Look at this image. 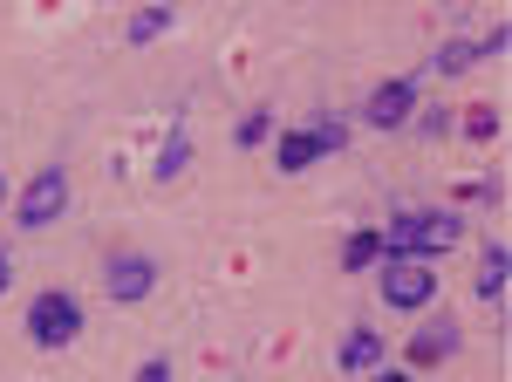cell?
Listing matches in <instances>:
<instances>
[{
  "mask_svg": "<svg viewBox=\"0 0 512 382\" xmlns=\"http://www.w3.org/2000/svg\"><path fill=\"white\" fill-rule=\"evenodd\" d=\"M376 232H383V260H431L465 232V219L458 212H396L390 226Z\"/></svg>",
  "mask_w": 512,
  "mask_h": 382,
  "instance_id": "6da1fadb",
  "label": "cell"
},
{
  "mask_svg": "<svg viewBox=\"0 0 512 382\" xmlns=\"http://www.w3.org/2000/svg\"><path fill=\"white\" fill-rule=\"evenodd\" d=\"M21 335L35 348H69L82 335V301L62 294V287H41L35 301H28V314H21Z\"/></svg>",
  "mask_w": 512,
  "mask_h": 382,
  "instance_id": "7a4b0ae2",
  "label": "cell"
},
{
  "mask_svg": "<svg viewBox=\"0 0 512 382\" xmlns=\"http://www.w3.org/2000/svg\"><path fill=\"white\" fill-rule=\"evenodd\" d=\"M62 212H69V171H62V164H41L35 178H28V191H21V205H14V226L48 232Z\"/></svg>",
  "mask_w": 512,
  "mask_h": 382,
  "instance_id": "3957f363",
  "label": "cell"
},
{
  "mask_svg": "<svg viewBox=\"0 0 512 382\" xmlns=\"http://www.w3.org/2000/svg\"><path fill=\"white\" fill-rule=\"evenodd\" d=\"M383 307H403V314H417V307L437 301V267L431 260H383Z\"/></svg>",
  "mask_w": 512,
  "mask_h": 382,
  "instance_id": "277c9868",
  "label": "cell"
},
{
  "mask_svg": "<svg viewBox=\"0 0 512 382\" xmlns=\"http://www.w3.org/2000/svg\"><path fill=\"white\" fill-rule=\"evenodd\" d=\"M151 287H158V260H151V253L123 246V253L103 260V294H110V301L137 307V301H151Z\"/></svg>",
  "mask_w": 512,
  "mask_h": 382,
  "instance_id": "5b68a950",
  "label": "cell"
},
{
  "mask_svg": "<svg viewBox=\"0 0 512 382\" xmlns=\"http://www.w3.org/2000/svg\"><path fill=\"white\" fill-rule=\"evenodd\" d=\"M417 110H424V103H417V76H390L383 89H369L362 123H369V130H403Z\"/></svg>",
  "mask_w": 512,
  "mask_h": 382,
  "instance_id": "8992f818",
  "label": "cell"
},
{
  "mask_svg": "<svg viewBox=\"0 0 512 382\" xmlns=\"http://www.w3.org/2000/svg\"><path fill=\"white\" fill-rule=\"evenodd\" d=\"M478 301L485 307H499L506 301V287H512V253H506V239H492V246H485V260H478Z\"/></svg>",
  "mask_w": 512,
  "mask_h": 382,
  "instance_id": "52a82bcc",
  "label": "cell"
},
{
  "mask_svg": "<svg viewBox=\"0 0 512 382\" xmlns=\"http://www.w3.org/2000/svg\"><path fill=\"white\" fill-rule=\"evenodd\" d=\"M335 362H342L349 376L383 369V335H376V328H349V335H342V348H335Z\"/></svg>",
  "mask_w": 512,
  "mask_h": 382,
  "instance_id": "ba28073f",
  "label": "cell"
},
{
  "mask_svg": "<svg viewBox=\"0 0 512 382\" xmlns=\"http://www.w3.org/2000/svg\"><path fill=\"white\" fill-rule=\"evenodd\" d=\"M444 355H458V321H451V314L424 321L417 342H410V362H444Z\"/></svg>",
  "mask_w": 512,
  "mask_h": 382,
  "instance_id": "9c48e42d",
  "label": "cell"
},
{
  "mask_svg": "<svg viewBox=\"0 0 512 382\" xmlns=\"http://www.w3.org/2000/svg\"><path fill=\"white\" fill-rule=\"evenodd\" d=\"M171 28H178V7H164V0H151V7H137V14H130V28H123V41H130V48H151V41H158V35H171Z\"/></svg>",
  "mask_w": 512,
  "mask_h": 382,
  "instance_id": "30bf717a",
  "label": "cell"
},
{
  "mask_svg": "<svg viewBox=\"0 0 512 382\" xmlns=\"http://www.w3.org/2000/svg\"><path fill=\"white\" fill-rule=\"evenodd\" d=\"M274 164L287 171V178H301V171H315V164H321L315 137H308V130H280V144H274Z\"/></svg>",
  "mask_w": 512,
  "mask_h": 382,
  "instance_id": "8fae6325",
  "label": "cell"
},
{
  "mask_svg": "<svg viewBox=\"0 0 512 382\" xmlns=\"http://www.w3.org/2000/svg\"><path fill=\"white\" fill-rule=\"evenodd\" d=\"M185 164H192V137H185V123H171V137L158 144V178H185Z\"/></svg>",
  "mask_w": 512,
  "mask_h": 382,
  "instance_id": "7c38bea8",
  "label": "cell"
},
{
  "mask_svg": "<svg viewBox=\"0 0 512 382\" xmlns=\"http://www.w3.org/2000/svg\"><path fill=\"white\" fill-rule=\"evenodd\" d=\"M424 69H431V76H465V69H478V41H444Z\"/></svg>",
  "mask_w": 512,
  "mask_h": 382,
  "instance_id": "4fadbf2b",
  "label": "cell"
},
{
  "mask_svg": "<svg viewBox=\"0 0 512 382\" xmlns=\"http://www.w3.org/2000/svg\"><path fill=\"white\" fill-rule=\"evenodd\" d=\"M376 260H383V232H376V226H369V232H349V239H342V267H349V273L376 267Z\"/></svg>",
  "mask_w": 512,
  "mask_h": 382,
  "instance_id": "5bb4252c",
  "label": "cell"
},
{
  "mask_svg": "<svg viewBox=\"0 0 512 382\" xmlns=\"http://www.w3.org/2000/svg\"><path fill=\"white\" fill-rule=\"evenodd\" d=\"M267 137H274V110H246V116H239V130H233L239 151H260Z\"/></svg>",
  "mask_w": 512,
  "mask_h": 382,
  "instance_id": "9a60e30c",
  "label": "cell"
},
{
  "mask_svg": "<svg viewBox=\"0 0 512 382\" xmlns=\"http://www.w3.org/2000/svg\"><path fill=\"white\" fill-rule=\"evenodd\" d=\"M499 130H506V116L492 110V103H472V110H465V137H472V144H492Z\"/></svg>",
  "mask_w": 512,
  "mask_h": 382,
  "instance_id": "2e32d148",
  "label": "cell"
},
{
  "mask_svg": "<svg viewBox=\"0 0 512 382\" xmlns=\"http://www.w3.org/2000/svg\"><path fill=\"white\" fill-rule=\"evenodd\" d=\"M308 137H315L321 157H335L342 144H349V123H342V116H321V123H308Z\"/></svg>",
  "mask_w": 512,
  "mask_h": 382,
  "instance_id": "e0dca14e",
  "label": "cell"
},
{
  "mask_svg": "<svg viewBox=\"0 0 512 382\" xmlns=\"http://www.w3.org/2000/svg\"><path fill=\"white\" fill-rule=\"evenodd\" d=\"M506 41H512V28H506V21H492V35L478 41V62H492V55H506Z\"/></svg>",
  "mask_w": 512,
  "mask_h": 382,
  "instance_id": "ac0fdd59",
  "label": "cell"
},
{
  "mask_svg": "<svg viewBox=\"0 0 512 382\" xmlns=\"http://www.w3.org/2000/svg\"><path fill=\"white\" fill-rule=\"evenodd\" d=\"M410 123H417L424 137H444V130H451V110H417V116H410Z\"/></svg>",
  "mask_w": 512,
  "mask_h": 382,
  "instance_id": "d6986e66",
  "label": "cell"
},
{
  "mask_svg": "<svg viewBox=\"0 0 512 382\" xmlns=\"http://www.w3.org/2000/svg\"><path fill=\"white\" fill-rule=\"evenodd\" d=\"M130 382H171V362H164V355H151V362H144Z\"/></svg>",
  "mask_w": 512,
  "mask_h": 382,
  "instance_id": "ffe728a7",
  "label": "cell"
},
{
  "mask_svg": "<svg viewBox=\"0 0 512 382\" xmlns=\"http://www.w3.org/2000/svg\"><path fill=\"white\" fill-rule=\"evenodd\" d=\"M369 382H417L410 369H369Z\"/></svg>",
  "mask_w": 512,
  "mask_h": 382,
  "instance_id": "44dd1931",
  "label": "cell"
},
{
  "mask_svg": "<svg viewBox=\"0 0 512 382\" xmlns=\"http://www.w3.org/2000/svg\"><path fill=\"white\" fill-rule=\"evenodd\" d=\"M7 280H14V260H7V253H0V294H7Z\"/></svg>",
  "mask_w": 512,
  "mask_h": 382,
  "instance_id": "7402d4cb",
  "label": "cell"
},
{
  "mask_svg": "<svg viewBox=\"0 0 512 382\" xmlns=\"http://www.w3.org/2000/svg\"><path fill=\"white\" fill-rule=\"evenodd\" d=\"M0 205H7V178H0Z\"/></svg>",
  "mask_w": 512,
  "mask_h": 382,
  "instance_id": "603a6c76",
  "label": "cell"
}]
</instances>
